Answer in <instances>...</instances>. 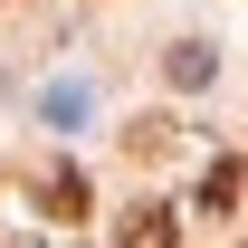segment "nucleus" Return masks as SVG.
<instances>
[{
    "instance_id": "obj_2",
    "label": "nucleus",
    "mask_w": 248,
    "mask_h": 248,
    "mask_svg": "<svg viewBox=\"0 0 248 248\" xmlns=\"http://www.w3.org/2000/svg\"><path fill=\"white\" fill-rule=\"evenodd\" d=\"M172 229H182V219H172V210H153V201H134V210L115 219V239H124V248H162Z\"/></svg>"
},
{
    "instance_id": "obj_5",
    "label": "nucleus",
    "mask_w": 248,
    "mask_h": 248,
    "mask_svg": "<svg viewBox=\"0 0 248 248\" xmlns=\"http://www.w3.org/2000/svg\"><path fill=\"white\" fill-rule=\"evenodd\" d=\"M48 219H86V172H48Z\"/></svg>"
},
{
    "instance_id": "obj_4",
    "label": "nucleus",
    "mask_w": 248,
    "mask_h": 248,
    "mask_svg": "<svg viewBox=\"0 0 248 248\" xmlns=\"http://www.w3.org/2000/svg\"><path fill=\"white\" fill-rule=\"evenodd\" d=\"M210 48H201V38H182V48H172V58H162V77H172V86H210Z\"/></svg>"
},
{
    "instance_id": "obj_3",
    "label": "nucleus",
    "mask_w": 248,
    "mask_h": 248,
    "mask_svg": "<svg viewBox=\"0 0 248 248\" xmlns=\"http://www.w3.org/2000/svg\"><path fill=\"white\" fill-rule=\"evenodd\" d=\"M172 143H182V124H162V115H143V124H124V153H134V162H162Z\"/></svg>"
},
{
    "instance_id": "obj_1",
    "label": "nucleus",
    "mask_w": 248,
    "mask_h": 248,
    "mask_svg": "<svg viewBox=\"0 0 248 248\" xmlns=\"http://www.w3.org/2000/svg\"><path fill=\"white\" fill-rule=\"evenodd\" d=\"M239 191H248V162H229V153H219L210 172H201V210H210V219H229V210H239Z\"/></svg>"
}]
</instances>
